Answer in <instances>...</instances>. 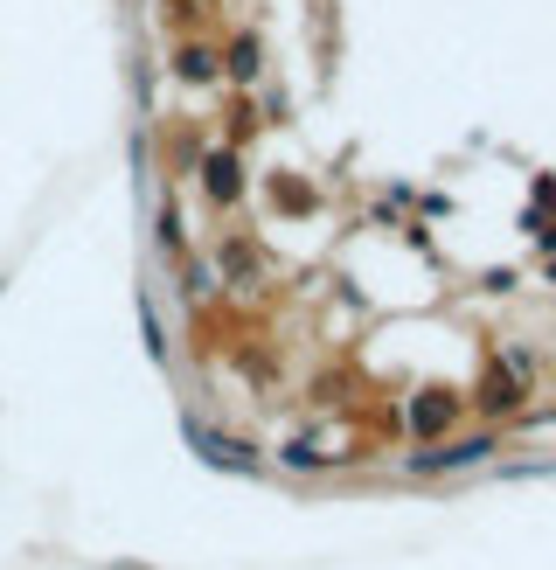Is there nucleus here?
Listing matches in <instances>:
<instances>
[{
    "label": "nucleus",
    "instance_id": "obj_1",
    "mask_svg": "<svg viewBox=\"0 0 556 570\" xmlns=\"http://www.w3.org/2000/svg\"><path fill=\"white\" fill-rule=\"evenodd\" d=\"M209 188H216V195H237V167H230V160H223V153H216V160H209Z\"/></svg>",
    "mask_w": 556,
    "mask_h": 570
}]
</instances>
